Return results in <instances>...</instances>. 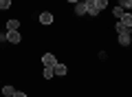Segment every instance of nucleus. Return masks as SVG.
Returning <instances> with one entry per match:
<instances>
[{"instance_id":"nucleus-7","label":"nucleus","mask_w":132,"mask_h":97,"mask_svg":"<svg viewBox=\"0 0 132 97\" xmlns=\"http://www.w3.org/2000/svg\"><path fill=\"white\" fill-rule=\"evenodd\" d=\"M53 71H55V75H66L68 69H66V64H60V62H57V64L53 66Z\"/></svg>"},{"instance_id":"nucleus-3","label":"nucleus","mask_w":132,"mask_h":97,"mask_svg":"<svg viewBox=\"0 0 132 97\" xmlns=\"http://www.w3.org/2000/svg\"><path fill=\"white\" fill-rule=\"evenodd\" d=\"M75 13H77V16H84V13H88V7H86V2H84V0L75 2Z\"/></svg>"},{"instance_id":"nucleus-14","label":"nucleus","mask_w":132,"mask_h":97,"mask_svg":"<svg viewBox=\"0 0 132 97\" xmlns=\"http://www.w3.org/2000/svg\"><path fill=\"white\" fill-rule=\"evenodd\" d=\"M119 7H121V9H130L132 2H130V0H119Z\"/></svg>"},{"instance_id":"nucleus-13","label":"nucleus","mask_w":132,"mask_h":97,"mask_svg":"<svg viewBox=\"0 0 132 97\" xmlns=\"http://www.w3.org/2000/svg\"><path fill=\"white\" fill-rule=\"evenodd\" d=\"M13 86H2V95H5V97H13Z\"/></svg>"},{"instance_id":"nucleus-19","label":"nucleus","mask_w":132,"mask_h":97,"mask_svg":"<svg viewBox=\"0 0 132 97\" xmlns=\"http://www.w3.org/2000/svg\"><path fill=\"white\" fill-rule=\"evenodd\" d=\"M66 2H73V5H75V2H79V0H66Z\"/></svg>"},{"instance_id":"nucleus-18","label":"nucleus","mask_w":132,"mask_h":97,"mask_svg":"<svg viewBox=\"0 0 132 97\" xmlns=\"http://www.w3.org/2000/svg\"><path fill=\"white\" fill-rule=\"evenodd\" d=\"M84 2H86V7H88V9H90V7H95V0H84Z\"/></svg>"},{"instance_id":"nucleus-6","label":"nucleus","mask_w":132,"mask_h":97,"mask_svg":"<svg viewBox=\"0 0 132 97\" xmlns=\"http://www.w3.org/2000/svg\"><path fill=\"white\" fill-rule=\"evenodd\" d=\"M119 22H123V24H126L128 29H132V13H123V16H121V20H119Z\"/></svg>"},{"instance_id":"nucleus-2","label":"nucleus","mask_w":132,"mask_h":97,"mask_svg":"<svg viewBox=\"0 0 132 97\" xmlns=\"http://www.w3.org/2000/svg\"><path fill=\"white\" fill-rule=\"evenodd\" d=\"M7 40H9L11 44H18V42L22 40V35H20V31H7Z\"/></svg>"},{"instance_id":"nucleus-20","label":"nucleus","mask_w":132,"mask_h":97,"mask_svg":"<svg viewBox=\"0 0 132 97\" xmlns=\"http://www.w3.org/2000/svg\"><path fill=\"white\" fill-rule=\"evenodd\" d=\"M130 2H132V0H130Z\"/></svg>"},{"instance_id":"nucleus-10","label":"nucleus","mask_w":132,"mask_h":97,"mask_svg":"<svg viewBox=\"0 0 132 97\" xmlns=\"http://www.w3.org/2000/svg\"><path fill=\"white\" fill-rule=\"evenodd\" d=\"M18 29H20L18 20H9V22H7V31H18Z\"/></svg>"},{"instance_id":"nucleus-15","label":"nucleus","mask_w":132,"mask_h":97,"mask_svg":"<svg viewBox=\"0 0 132 97\" xmlns=\"http://www.w3.org/2000/svg\"><path fill=\"white\" fill-rule=\"evenodd\" d=\"M11 7V0H0V9H9Z\"/></svg>"},{"instance_id":"nucleus-9","label":"nucleus","mask_w":132,"mask_h":97,"mask_svg":"<svg viewBox=\"0 0 132 97\" xmlns=\"http://www.w3.org/2000/svg\"><path fill=\"white\" fill-rule=\"evenodd\" d=\"M106 7H108V0H95V9H97L99 13H101Z\"/></svg>"},{"instance_id":"nucleus-8","label":"nucleus","mask_w":132,"mask_h":97,"mask_svg":"<svg viewBox=\"0 0 132 97\" xmlns=\"http://www.w3.org/2000/svg\"><path fill=\"white\" fill-rule=\"evenodd\" d=\"M130 33H121V35H119V44H121V46H128V44H130Z\"/></svg>"},{"instance_id":"nucleus-12","label":"nucleus","mask_w":132,"mask_h":97,"mask_svg":"<svg viewBox=\"0 0 132 97\" xmlns=\"http://www.w3.org/2000/svg\"><path fill=\"white\" fill-rule=\"evenodd\" d=\"M112 13H114V18H117V20H121V16L126 13V9H121V7L117 5V7H114V9H112Z\"/></svg>"},{"instance_id":"nucleus-5","label":"nucleus","mask_w":132,"mask_h":97,"mask_svg":"<svg viewBox=\"0 0 132 97\" xmlns=\"http://www.w3.org/2000/svg\"><path fill=\"white\" fill-rule=\"evenodd\" d=\"M114 31H117V35H121V33H130V29H128L123 22H119V20H117V24H114Z\"/></svg>"},{"instance_id":"nucleus-1","label":"nucleus","mask_w":132,"mask_h":97,"mask_svg":"<svg viewBox=\"0 0 132 97\" xmlns=\"http://www.w3.org/2000/svg\"><path fill=\"white\" fill-rule=\"evenodd\" d=\"M42 64H44V66H55L57 60H55L53 53H44V55H42Z\"/></svg>"},{"instance_id":"nucleus-16","label":"nucleus","mask_w":132,"mask_h":97,"mask_svg":"<svg viewBox=\"0 0 132 97\" xmlns=\"http://www.w3.org/2000/svg\"><path fill=\"white\" fill-rule=\"evenodd\" d=\"M88 16H99V11L95 9V7H90V9H88Z\"/></svg>"},{"instance_id":"nucleus-4","label":"nucleus","mask_w":132,"mask_h":97,"mask_svg":"<svg viewBox=\"0 0 132 97\" xmlns=\"http://www.w3.org/2000/svg\"><path fill=\"white\" fill-rule=\"evenodd\" d=\"M40 22L42 24H53V13H48V11L40 13Z\"/></svg>"},{"instance_id":"nucleus-17","label":"nucleus","mask_w":132,"mask_h":97,"mask_svg":"<svg viewBox=\"0 0 132 97\" xmlns=\"http://www.w3.org/2000/svg\"><path fill=\"white\" fill-rule=\"evenodd\" d=\"M13 97H29V95H27V93H20V91H15V93H13Z\"/></svg>"},{"instance_id":"nucleus-11","label":"nucleus","mask_w":132,"mask_h":97,"mask_svg":"<svg viewBox=\"0 0 132 97\" xmlns=\"http://www.w3.org/2000/svg\"><path fill=\"white\" fill-rule=\"evenodd\" d=\"M44 79H51L53 77V75H55V71H53V66H44Z\"/></svg>"}]
</instances>
